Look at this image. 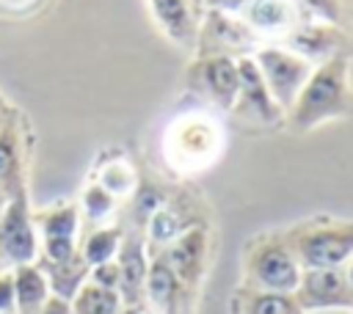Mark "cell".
<instances>
[{
  "label": "cell",
  "mask_w": 353,
  "mask_h": 314,
  "mask_svg": "<svg viewBox=\"0 0 353 314\" xmlns=\"http://www.w3.org/2000/svg\"><path fill=\"white\" fill-rule=\"evenodd\" d=\"M353 116L350 55L339 52L312 69L292 107L284 113V124L292 132H312L320 124Z\"/></svg>",
  "instance_id": "1"
},
{
  "label": "cell",
  "mask_w": 353,
  "mask_h": 314,
  "mask_svg": "<svg viewBox=\"0 0 353 314\" xmlns=\"http://www.w3.org/2000/svg\"><path fill=\"white\" fill-rule=\"evenodd\" d=\"M284 240L295 253L301 270L345 267L353 256V220L314 215L284 229Z\"/></svg>",
  "instance_id": "2"
},
{
  "label": "cell",
  "mask_w": 353,
  "mask_h": 314,
  "mask_svg": "<svg viewBox=\"0 0 353 314\" xmlns=\"http://www.w3.org/2000/svg\"><path fill=\"white\" fill-rule=\"evenodd\" d=\"M301 281V264L290 251L284 231H262L243 248V286L292 295Z\"/></svg>",
  "instance_id": "3"
},
{
  "label": "cell",
  "mask_w": 353,
  "mask_h": 314,
  "mask_svg": "<svg viewBox=\"0 0 353 314\" xmlns=\"http://www.w3.org/2000/svg\"><path fill=\"white\" fill-rule=\"evenodd\" d=\"M221 151V129L207 116H182L165 140V154L171 165L182 174L201 171L215 163Z\"/></svg>",
  "instance_id": "4"
},
{
  "label": "cell",
  "mask_w": 353,
  "mask_h": 314,
  "mask_svg": "<svg viewBox=\"0 0 353 314\" xmlns=\"http://www.w3.org/2000/svg\"><path fill=\"white\" fill-rule=\"evenodd\" d=\"M39 229V264H61L80 251V207L77 201H58L33 209Z\"/></svg>",
  "instance_id": "5"
},
{
  "label": "cell",
  "mask_w": 353,
  "mask_h": 314,
  "mask_svg": "<svg viewBox=\"0 0 353 314\" xmlns=\"http://www.w3.org/2000/svg\"><path fill=\"white\" fill-rule=\"evenodd\" d=\"M251 58H254L273 102L287 113L314 66L306 58H301L298 52H292L290 47H281V44H265V47L254 50Z\"/></svg>",
  "instance_id": "6"
},
{
  "label": "cell",
  "mask_w": 353,
  "mask_h": 314,
  "mask_svg": "<svg viewBox=\"0 0 353 314\" xmlns=\"http://www.w3.org/2000/svg\"><path fill=\"white\" fill-rule=\"evenodd\" d=\"M39 259V229L28 193L8 198L0 212V267L33 264Z\"/></svg>",
  "instance_id": "7"
},
{
  "label": "cell",
  "mask_w": 353,
  "mask_h": 314,
  "mask_svg": "<svg viewBox=\"0 0 353 314\" xmlns=\"http://www.w3.org/2000/svg\"><path fill=\"white\" fill-rule=\"evenodd\" d=\"M303 314L312 311H353V286L342 267L301 270V281L292 292Z\"/></svg>",
  "instance_id": "8"
},
{
  "label": "cell",
  "mask_w": 353,
  "mask_h": 314,
  "mask_svg": "<svg viewBox=\"0 0 353 314\" xmlns=\"http://www.w3.org/2000/svg\"><path fill=\"white\" fill-rule=\"evenodd\" d=\"M237 72H240V85H237V99L232 105V116H237L240 121L248 124H259V127H276L284 124V110L273 102L256 63L251 55H240L237 58Z\"/></svg>",
  "instance_id": "9"
},
{
  "label": "cell",
  "mask_w": 353,
  "mask_h": 314,
  "mask_svg": "<svg viewBox=\"0 0 353 314\" xmlns=\"http://www.w3.org/2000/svg\"><path fill=\"white\" fill-rule=\"evenodd\" d=\"M163 251L168 267L174 270V275L179 278V284L196 295L201 281H204V273H207V253H210V231L204 223H193L190 229H185L176 240H171L165 248H157Z\"/></svg>",
  "instance_id": "10"
},
{
  "label": "cell",
  "mask_w": 353,
  "mask_h": 314,
  "mask_svg": "<svg viewBox=\"0 0 353 314\" xmlns=\"http://www.w3.org/2000/svg\"><path fill=\"white\" fill-rule=\"evenodd\" d=\"M188 80H190V88L201 94L210 105L221 110H232L237 99V85H240L237 58H229V55L196 58L188 69Z\"/></svg>",
  "instance_id": "11"
},
{
  "label": "cell",
  "mask_w": 353,
  "mask_h": 314,
  "mask_svg": "<svg viewBox=\"0 0 353 314\" xmlns=\"http://www.w3.org/2000/svg\"><path fill=\"white\" fill-rule=\"evenodd\" d=\"M254 44V33L243 19H232L223 8H210L204 22L199 25L196 33V58H210V55H229L240 58L248 55L245 50Z\"/></svg>",
  "instance_id": "12"
},
{
  "label": "cell",
  "mask_w": 353,
  "mask_h": 314,
  "mask_svg": "<svg viewBox=\"0 0 353 314\" xmlns=\"http://www.w3.org/2000/svg\"><path fill=\"white\" fill-rule=\"evenodd\" d=\"M0 187L6 198L28 193V127L19 110L0 127Z\"/></svg>",
  "instance_id": "13"
},
{
  "label": "cell",
  "mask_w": 353,
  "mask_h": 314,
  "mask_svg": "<svg viewBox=\"0 0 353 314\" xmlns=\"http://www.w3.org/2000/svg\"><path fill=\"white\" fill-rule=\"evenodd\" d=\"M193 303V295L179 284L174 270L168 267L163 251L149 248V273L143 286V306L154 314H185Z\"/></svg>",
  "instance_id": "14"
},
{
  "label": "cell",
  "mask_w": 353,
  "mask_h": 314,
  "mask_svg": "<svg viewBox=\"0 0 353 314\" xmlns=\"http://www.w3.org/2000/svg\"><path fill=\"white\" fill-rule=\"evenodd\" d=\"M119 297L121 306H143V286L149 273V245L141 229H124V240L116 253Z\"/></svg>",
  "instance_id": "15"
},
{
  "label": "cell",
  "mask_w": 353,
  "mask_h": 314,
  "mask_svg": "<svg viewBox=\"0 0 353 314\" xmlns=\"http://www.w3.org/2000/svg\"><path fill=\"white\" fill-rule=\"evenodd\" d=\"M290 50L298 52L301 58H306L312 66L347 52L345 50V33L336 25H320V22H309V25H295L287 36Z\"/></svg>",
  "instance_id": "16"
},
{
  "label": "cell",
  "mask_w": 353,
  "mask_h": 314,
  "mask_svg": "<svg viewBox=\"0 0 353 314\" xmlns=\"http://www.w3.org/2000/svg\"><path fill=\"white\" fill-rule=\"evenodd\" d=\"M160 30L179 47H193L199 33V8L190 0H146Z\"/></svg>",
  "instance_id": "17"
},
{
  "label": "cell",
  "mask_w": 353,
  "mask_h": 314,
  "mask_svg": "<svg viewBox=\"0 0 353 314\" xmlns=\"http://www.w3.org/2000/svg\"><path fill=\"white\" fill-rule=\"evenodd\" d=\"M298 6L292 0H245L240 19L251 33H290L298 25Z\"/></svg>",
  "instance_id": "18"
},
{
  "label": "cell",
  "mask_w": 353,
  "mask_h": 314,
  "mask_svg": "<svg viewBox=\"0 0 353 314\" xmlns=\"http://www.w3.org/2000/svg\"><path fill=\"white\" fill-rule=\"evenodd\" d=\"M14 273V295H17V314H39L44 303L52 297L44 270L33 264L11 267Z\"/></svg>",
  "instance_id": "19"
},
{
  "label": "cell",
  "mask_w": 353,
  "mask_h": 314,
  "mask_svg": "<svg viewBox=\"0 0 353 314\" xmlns=\"http://www.w3.org/2000/svg\"><path fill=\"white\" fill-rule=\"evenodd\" d=\"M232 314H303V311L298 308L292 295L248 289L240 284L232 297Z\"/></svg>",
  "instance_id": "20"
},
{
  "label": "cell",
  "mask_w": 353,
  "mask_h": 314,
  "mask_svg": "<svg viewBox=\"0 0 353 314\" xmlns=\"http://www.w3.org/2000/svg\"><path fill=\"white\" fill-rule=\"evenodd\" d=\"M39 264V262H36ZM41 270H44V275H47V284H50V292L55 295V297H61V300H69L72 303V297L83 289V284L88 281V264H85V259L80 256V251L72 256V259H66V262H61V264H39Z\"/></svg>",
  "instance_id": "21"
},
{
  "label": "cell",
  "mask_w": 353,
  "mask_h": 314,
  "mask_svg": "<svg viewBox=\"0 0 353 314\" xmlns=\"http://www.w3.org/2000/svg\"><path fill=\"white\" fill-rule=\"evenodd\" d=\"M124 240V229L119 223H105V226H91L80 237V256L85 259L88 267L113 262L119 253V245Z\"/></svg>",
  "instance_id": "22"
},
{
  "label": "cell",
  "mask_w": 353,
  "mask_h": 314,
  "mask_svg": "<svg viewBox=\"0 0 353 314\" xmlns=\"http://www.w3.org/2000/svg\"><path fill=\"white\" fill-rule=\"evenodd\" d=\"M94 182H99L113 198H124V196H132L138 190V174H135V168L124 157L102 163Z\"/></svg>",
  "instance_id": "23"
},
{
  "label": "cell",
  "mask_w": 353,
  "mask_h": 314,
  "mask_svg": "<svg viewBox=\"0 0 353 314\" xmlns=\"http://www.w3.org/2000/svg\"><path fill=\"white\" fill-rule=\"evenodd\" d=\"M121 297L119 292L94 286L91 281L83 284V289L72 297V314H121Z\"/></svg>",
  "instance_id": "24"
},
{
  "label": "cell",
  "mask_w": 353,
  "mask_h": 314,
  "mask_svg": "<svg viewBox=\"0 0 353 314\" xmlns=\"http://www.w3.org/2000/svg\"><path fill=\"white\" fill-rule=\"evenodd\" d=\"M116 201L119 198H113L99 182H88L85 187H83V193H80V198H77V207H80V218H85V220H91L94 226H105V220L116 212Z\"/></svg>",
  "instance_id": "25"
},
{
  "label": "cell",
  "mask_w": 353,
  "mask_h": 314,
  "mask_svg": "<svg viewBox=\"0 0 353 314\" xmlns=\"http://www.w3.org/2000/svg\"><path fill=\"white\" fill-rule=\"evenodd\" d=\"M295 6L303 8V14L309 17V22L336 25V28L342 22V3L339 0H295Z\"/></svg>",
  "instance_id": "26"
},
{
  "label": "cell",
  "mask_w": 353,
  "mask_h": 314,
  "mask_svg": "<svg viewBox=\"0 0 353 314\" xmlns=\"http://www.w3.org/2000/svg\"><path fill=\"white\" fill-rule=\"evenodd\" d=\"M88 281L94 286H102V289H110V292H119V267H116V259L113 262H105V264H97L88 270Z\"/></svg>",
  "instance_id": "27"
},
{
  "label": "cell",
  "mask_w": 353,
  "mask_h": 314,
  "mask_svg": "<svg viewBox=\"0 0 353 314\" xmlns=\"http://www.w3.org/2000/svg\"><path fill=\"white\" fill-rule=\"evenodd\" d=\"M0 314H17V295H14V273L8 267L0 270Z\"/></svg>",
  "instance_id": "28"
},
{
  "label": "cell",
  "mask_w": 353,
  "mask_h": 314,
  "mask_svg": "<svg viewBox=\"0 0 353 314\" xmlns=\"http://www.w3.org/2000/svg\"><path fill=\"white\" fill-rule=\"evenodd\" d=\"M39 314H72V303H69V300H61V297L52 295V297L44 303V308H41Z\"/></svg>",
  "instance_id": "29"
},
{
  "label": "cell",
  "mask_w": 353,
  "mask_h": 314,
  "mask_svg": "<svg viewBox=\"0 0 353 314\" xmlns=\"http://www.w3.org/2000/svg\"><path fill=\"white\" fill-rule=\"evenodd\" d=\"M14 110H17V107H11V105L6 102V96L0 94V127H3V124L11 118V113H14Z\"/></svg>",
  "instance_id": "30"
},
{
  "label": "cell",
  "mask_w": 353,
  "mask_h": 314,
  "mask_svg": "<svg viewBox=\"0 0 353 314\" xmlns=\"http://www.w3.org/2000/svg\"><path fill=\"white\" fill-rule=\"evenodd\" d=\"M121 314H154L152 308H146V306H124L121 308Z\"/></svg>",
  "instance_id": "31"
},
{
  "label": "cell",
  "mask_w": 353,
  "mask_h": 314,
  "mask_svg": "<svg viewBox=\"0 0 353 314\" xmlns=\"http://www.w3.org/2000/svg\"><path fill=\"white\" fill-rule=\"evenodd\" d=\"M342 270H345V275H347V281H350V286H353V256L347 259V264H345Z\"/></svg>",
  "instance_id": "32"
},
{
  "label": "cell",
  "mask_w": 353,
  "mask_h": 314,
  "mask_svg": "<svg viewBox=\"0 0 353 314\" xmlns=\"http://www.w3.org/2000/svg\"><path fill=\"white\" fill-rule=\"evenodd\" d=\"M6 204H8V198H6V193H3V187H0V212H3Z\"/></svg>",
  "instance_id": "33"
},
{
  "label": "cell",
  "mask_w": 353,
  "mask_h": 314,
  "mask_svg": "<svg viewBox=\"0 0 353 314\" xmlns=\"http://www.w3.org/2000/svg\"><path fill=\"white\" fill-rule=\"evenodd\" d=\"M190 3H193V8H199V11H201V3H204V0H190Z\"/></svg>",
  "instance_id": "34"
},
{
  "label": "cell",
  "mask_w": 353,
  "mask_h": 314,
  "mask_svg": "<svg viewBox=\"0 0 353 314\" xmlns=\"http://www.w3.org/2000/svg\"><path fill=\"white\" fill-rule=\"evenodd\" d=\"M0 270H3V267H0Z\"/></svg>",
  "instance_id": "35"
}]
</instances>
